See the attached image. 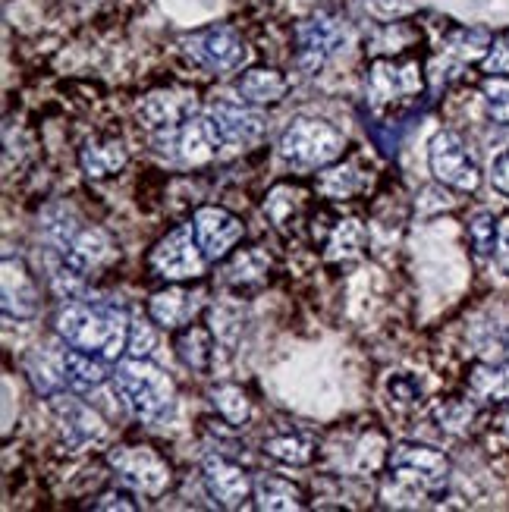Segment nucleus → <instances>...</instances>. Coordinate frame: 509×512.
<instances>
[{
  "mask_svg": "<svg viewBox=\"0 0 509 512\" xmlns=\"http://www.w3.org/2000/svg\"><path fill=\"white\" fill-rule=\"evenodd\" d=\"M202 478H205V491L208 497L224 506V509H236L249 500V494L255 487L249 484V475L239 469L236 462L224 459V456H208L205 459V469H202Z\"/></svg>",
  "mask_w": 509,
  "mask_h": 512,
  "instance_id": "nucleus-14",
  "label": "nucleus"
},
{
  "mask_svg": "<svg viewBox=\"0 0 509 512\" xmlns=\"http://www.w3.org/2000/svg\"><path fill=\"white\" fill-rule=\"evenodd\" d=\"M264 277H268V258H264L258 249H246L242 255H236L230 264H227V280L230 283H261Z\"/></svg>",
  "mask_w": 509,
  "mask_h": 512,
  "instance_id": "nucleus-32",
  "label": "nucleus"
},
{
  "mask_svg": "<svg viewBox=\"0 0 509 512\" xmlns=\"http://www.w3.org/2000/svg\"><path fill=\"white\" fill-rule=\"evenodd\" d=\"M139 117L154 132H173L192 120V95L183 92H151L139 104Z\"/></svg>",
  "mask_w": 509,
  "mask_h": 512,
  "instance_id": "nucleus-18",
  "label": "nucleus"
},
{
  "mask_svg": "<svg viewBox=\"0 0 509 512\" xmlns=\"http://www.w3.org/2000/svg\"><path fill=\"white\" fill-rule=\"evenodd\" d=\"M57 333L66 346H76L85 352H95L107 362H117L126 352L129 340V318L126 311L107 302H79L60 308Z\"/></svg>",
  "mask_w": 509,
  "mask_h": 512,
  "instance_id": "nucleus-1",
  "label": "nucleus"
},
{
  "mask_svg": "<svg viewBox=\"0 0 509 512\" xmlns=\"http://www.w3.org/2000/svg\"><path fill=\"white\" fill-rule=\"evenodd\" d=\"M387 465L396 478H406L418 487H425V491H440L450 478L447 456L434 447H425V443H409V440L396 443L387 456Z\"/></svg>",
  "mask_w": 509,
  "mask_h": 512,
  "instance_id": "nucleus-7",
  "label": "nucleus"
},
{
  "mask_svg": "<svg viewBox=\"0 0 509 512\" xmlns=\"http://www.w3.org/2000/svg\"><path fill=\"white\" fill-rule=\"evenodd\" d=\"M195 311H198V296H192L189 289H183V286L158 289V293L148 299L151 321L167 327V330H180L183 324H189Z\"/></svg>",
  "mask_w": 509,
  "mask_h": 512,
  "instance_id": "nucleus-19",
  "label": "nucleus"
},
{
  "mask_svg": "<svg viewBox=\"0 0 509 512\" xmlns=\"http://www.w3.org/2000/svg\"><path fill=\"white\" fill-rule=\"evenodd\" d=\"M365 186V176L359 173L356 164H343V167H330L321 173L318 192L327 198H349Z\"/></svg>",
  "mask_w": 509,
  "mask_h": 512,
  "instance_id": "nucleus-29",
  "label": "nucleus"
},
{
  "mask_svg": "<svg viewBox=\"0 0 509 512\" xmlns=\"http://www.w3.org/2000/svg\"><path fill=\"white\" fill-rule=\"evenodd\" d=\"M481 98L497 123H509V76H488L481 82Z\"/></svg>",
  "mask_w": 509,
  "mask_h": 512,
  "instance_id": "nucleus-33",
  "label": "nucleus"
},
{
  "mask_svg": "<svg viewBox=\"0 0 509 512\" xmlns=\"http://www.w3.org/2000/svg\"><path fill=\"white\" fill-rule=\"evenodd\" d=\"M186 54L211 73H236L249 60L246 41L230 26H211L186 41Z\"/></svg>",
  "mask_w": 509,
  "mask_h": 512,
  "instance_id": "nucleus-8",
  "label": "nucleus"
},
{
  "mask_svg": "<svg viewBox=\"0 0 509 512\" xmlns=\"http://www.w3.org/2000/svg\"><path fill=\"white\" fill-rule=\"evenodd\" d=\"M437 421H440V428H447V431H462L472 421V406L450 399V403L437 406Z\"/></svg>",
  "mask_w": 509,
  "mask_h": 512,
  "instance_id": "nucleus-37",
  "label": "nucleus"
},
{
  "mask_svg": "<svg viewBox=\"0 0 509 512\" xmlns=\"http://www.w3.org/2000/svg\"><path fill=\"white\" fill-rule=\"evenodd\" d=\"M484 73H491V76H503V73H509V32L494 44L491 54L484 57Z\"/></svg>",
  "mask_w": 509,
  "mask_h": 512,
  "instance_id": "nucleus-38",
  "label": "nucleus"
},
{
  "mask_svg": "<svg viewBox=\"0 0 509 512\" xmlns=\"http://www.w3.org/2000/svg\"><path fill=\"white\" fill-rule=\"evenodd\" d=\"M368 242V230L362 220L356 217H346V220H337L334 233L327 239V261H349V258H359L362 249Z\"/></svg>",
  "mask_w": 509,
  "mask_h": 512,
  "instance_id": "nucleus-24",
  "label": "nucleus"
},
{
  "mask_svg": "<svg viewBox=\"0 0 509 512\" xmlns=\"http://www.w3.org/2000/svg\"><path fill=\"white\" fill-rule=\"evenodd\" d=\"M79 230L82 227L76 224V214L70 208H63V205L44 208V214H41V233H44V239L51 242L54 252H63L66 246H70Z\"/></svg>",
  "mask_w": 509,
  "mask_h": 512,
  "instance_id": "nucleus-26",
  "label": "nucleus"
},
{
  "mask_svg": "<svg viewBox=\"0 0 509 512\" xmlns=\"http://www.w3.org/2000/svg\"><path fill=\"white\" fill-rule=\"evenodd\" d=\"M428 167L437 183L459 192H475L481 186V170L469 148L462 145L456 132H437L428 145Z\"/></svg>",
  "mask_w": 509,
  "mask_h": 512,
  "instance_id": "nucleus-5",
  "label": "nucleus"
},
{
  "mask_svg": "<svg viewBox=\"0 0 509 512\" xmlns=\"http://www.w3.org/2000/svg\"><path fill=\"white\" fill-rule=\"evenodd\" d=\"M167 139L173 142L176 158L186 161V164H205V161L214 158L220 148H224V142H220V136H217V129H214L208 114L186 120L180 129L167 132Z\"/></svg>",
  "mask_w": 509,
  "mask_h": 512,
  "instance_id": "nucleus-15",
  "label": "nucleus"
},
{
  "mask_svg": "<svg viewBox=\"0 0 509 512\" xmlns=\"http://www.w3.org/2000/svg\"><path fill=\"white\" fill-rule=\"evenodd\" d=\"M422 66L415 60L406 63H393V60H374L371 70H368V98L371 107L381 110L400 98H412V95H422Z\"/></svg>",
  "mask_w": 509,
  "mask_h": 512,
  "instance_id": "nucleus-9",
  "label": "nucleus"
},
{
  "mask_svg": "<svg viewBox=\"0 0 509 512\" xmlns=\"http://www.w3.org/2000/svg\"><path fill=\"white\" fill-rule=\"evenodd\" d=\"M387 390H390V396L396 399V403H412V399L418 396V384H415V377H409V374H393L387 381Z\"/></svg>",
  "mask_w": 509,
  "mask_h": 512,
  "instance_id": "nucleus-39",
  "label": "nucleus"
},
{
  "mask_svg": "<svg viewBox=\"0 0 509 512\" xmlns=\"http://www.w3.org/2000/svg\"><path fill=\"white\" fill-rule=\"evenodd\" d=\"M503 431H506V434H509V415H506V418H503Z\"/></svg>",
  "mask_w": 509,
  "mask_h": 512,
  "instance_id": "nucleus-43",
  "label": "nucleus"
},
{
  "mask_svg": "<svg viewBox=\"0 0 509 512\" xmlns=\"http://www.w3.org/2000/svg\"><path fill=\"white\" fill-rule=\"evenodd\" d=\"M154 343H158V337H154V327L145 321V318H129V340H126V355H132V359H148Z\"/></svg>",
  "mask_w": 509,
  "mask_h": 512,
  "instance_id": "nucleus-36",
  "label": "nucleus"
},
{
  "mask_svg": "<svg viewBox=\"0 0 509 512\" xmlns=\"http://www.w3.org/2000/svg\"><path fill=\"white\" fill-rule=\"evenodd\" d=\"M444 44H447V51L459 60H484L494 48V38L484 29H456L447 35Z\"/></svg>",
  "mask_w": 509,
  "mask_h": 512,
  "instance_id": "nucleus-28",
  "label": "nucleus"
},
{
  "mask_svg": "<svg viewBox=\"0 0 509 512\" xmlns=\"http://www.w3.org/2000/svg\"><path fill=\"white\" fill-rule=\"evenodd\" d=\"M205 264H208V258H205L202 246H198L192 224H183V227H176L173 233H167L158 242V246H154V252H151L154 274L170 280V283L202 277Z\"/></svg>",
  "mask_w": 509,
  "mask_h": 512,
  "instance_id": "nucleus-4",
  "label": "nucleus"
},
{
  "mask_svg": "<svg viewBox=\"0 0 509 512\" xmlns=\"http://www.w3.org/2000/svg\"><path fill=\"white\" fill-rule=\"evenodd\" d=\"M192 227L208 261H224L242 239V224L224 208H198L192 217Z\"/></svg>",
  "mask_w": 509,
  "mask_h": 512,
  "instance_id": "nucleus-13",
  "label": "nucleus"
},
{
  "mask_svg": "<svg viewBox=\"0 0 509 512\" xmlns=\"http://www.w3.org/2000/svg\"><path fill=\"white\" fill-rule=\"evenodd\" d=\"M110 252H114V242L107 239L104 230H79L76 239L60 255H66L76 267H82V271L88 274V271H95L101 261H107Z\"/></svg>",
  "mask_w": 509,
  "mask_h": 512,
  "instance_id": "nucleus-23",
  "label": "nucleus"
},
{
  "mask_svg": "<svg viewBox=\"0 0 509 512\" xmlns=\"http://www.w3.org/2000/svg\"><path fill=\"white\" fill-rule=\"evenodd\" d=\"M340 41H343V32L334 16L318 13V16L302 19L296 26V66L305 76L318 73L327 63V57L340 48Z\"/></svg>",
  "mask_w": 509,
  "mask_h": 512,
  "instance_id": "nucleus-10",
  "label": "nucleus"
},
{
  "mask_svg": "<svg viewBox=\"0 0 509 512\" xmlns=\"http://www.w3.org/2000/svg\"><path fill=\"white\" fill-rule=\"evenodd\" d=\"M129 151L123 142H85V148L79 151V164L85 170L88 180H107L126 167Z\"/></svg>",
  "mask_w": 509,
  "mask_h": 512,
  "instance_id": "nucleus-21",
  "label": "nucleus"
},
{
  "mask_svg": "<svg viewBox=\"0 0 509 512\" xmlns=\"http://www.w3.org/2000/svg\"><path fill=\"white\" fill-rule=\"evenodd\" d=\"M48 399H51V409L57 415L60 437H63L70 453H82V450L95 447V443L104 440V421L88 409L82 399L63 396V393H54Z\"/></svg>",
  "mask_w": 509,
  "mask_h": 512,
  "instance_id": "nucleus-11",
  "label": "nucleus"
},
{
  "mask_svg": "<svg viewBox=\"0 0 509 512\" xmlns=\"http://www.w3.org/2000/svg\"><path fill=\"white\" fill-rule=\"evenodd\" d=\"M176 352H180V359L195 368V371H208L211 365V355H214V340L211 333L202 330V327H189L183 330L180 337H176Z\"/></svg>",
  "mask_w": 509,
  "mask_h": 512,
  "instance_id": "nucleus-27",
  "label": "nucleus"
},
{
  "mask_svg": "<svg viewBox=\"0 0 509 512\" xmlns=\"http://www.w3.org/2000/svg\"><path fill=\"white\" fill-rule=\"evenodd\" d=\"M107 465L120 475L126 487L145 497L164 494L170 484V465L151 447H117L107 453Z\"/></svg>",
  "mask_w": 509,
  "mask_h": 512,
  "instance_id": "nucleus-6",
  "label": "nucleus"
},
{
  "mask_svg": "<svg viewBox=\"0 0 509 512\" xmlns=\"http://www.w3.org/2000/svg\"><path fill=\"white\" fill-rule=\"evenodd\" d=\"M95 509H126V512H132V509H136V503H132L126 494H117V491H110V494H101L95 503H92Z\"/></svg>",
  "mask_w": 509,
  "mask_h": 512,
  "instance_id": "nucleus-41",
  "label": "nucleus"
},
{
  "mask_svg": "<svg viewBox=\"0 0 509 512\" xmlns=\"http://www.w3.org/2000/svg\"><path fill=\"white\" fill-rule=\"evenodd\" d=\"M299 192H293L290 186H277L268 198V205H264V211H268L274 220H277V227L280 230H290V220H296L302 202H299Z\"/></svg>",
  "mask_w": 509,
  "mask_h": 512,
  "instance_id": "nucleus-34",
  "label": "nucleus"
},
{
  "mask_svg": "<svg viewBox=\"0 0 509 512\" xmlns=\"http://www.w3.org/2000/svg\"><path fill=\"white\" fill-rule=\"evenodd\" d=\"M4 315L16 321L38 315V286L19 258H4Z\"/></svg>",
  "mask_w": 509,
  "mask_h": 512,
  "instance_id": "nucleus-16",
  "label": "nucleus"
},
{
  "mask_svg": "<svg viewBox=\"0 0 509 512\" xmlns=\"http://www.w3.org/2000/svg\"><path fill=\"white\" fill-rule=\"evenodd\" d=\"M252 487H255V506L261 512H293V509L299 512L305 506L299 487L277 475H258Z\"/></svg>",
  "mask_w": 509,
  "mask_h": 512,
  "instance_id": "nucleus-22",
  "label": "nucleus"
},
{
  "mask_svg": "<svg viewBox=\"0 0 509 512\" xmlns=\"http://www.w3.org/2000/svg\"><path fill=\"white\" fill-rule=\"evenodd\" d=\"M208 117L217 129L220 142H224V148H249L261 142V136L268 132V120H264V114L252 104L217 101L208 107Z\"/></svg>",
  "mask_w": 509,
  "mask_h": 512,
  "instance_id": "nucleus-12",
  "label": "nucleus"
},
{
  "mask_svg": "<svg viewBox=\"0 0 509 512\" xmlns=\"http://www.w3.org/2000/svg\"><path fill=\"white\" fill-rule=\"evenodd\" d=\"M236 95L242 104L252 107H264V104H277L283 101V95L290 92V79L277 70H264V66H255V70H246L236 79Z\"/></svg>",
  "mask_w": 509,
  "mask_h": 512,
  "instance_id": "nucleus-20",
  "label": "nucleus"
},
{
  "mask_svg": "<svg viewBox=\"0 0 509 512\" xmlns=\"http://www.w3.org/2000/svg\"><path fill=\"white\" fill-rule=\"evenodd\" d=\"M494 255H497V264L509 274V217H503L500 227H497V249H494Z\"/></svg>",
  "mask_w": 509,
  "mask_h": 512,
  "instance_id": "nucleus-40",
  "label": "nucleus"
},
{
  "mask_svg": "<svg viewBox=\"0 0 509 512\" xmlns=\"http://www.w3.org/2000/svg\"><path fill=\"white\" fill-rule=\"evenodd\" d=\"M346 139L324 120H293L280 136V158L299 170H318L343 158Z\"/></svg>",
  "mask_w": 509,
  "mask_h": 512,
  "instance_id": "nucleus-3",
  "label": "nucleus"
},
{
  "mask_svg": "<svg viewBox=\"0 0 509 512\" xmlns=\"http://www.w3.org/2000/svg\"><path fill=\"white\" fill-rule=\"evenodd\" d=\"M497 227H500V224L494 220L491 211H478V214L472 217L469 236H472V246H475V252H478L481 258L494 255V249H497Z\"/></svg>",
  "mask_w": 509,
  "mask_h": 512,
  "instance_id": "nucleus-35",
  "label": "nucleus"
},
{
  "mask_svg": "<svg viewBox=\"0 0 509 512\" xmlns=\"http://www.w3.org/2000/svg\"><path fill=\"white\" fill-rule=\"evenodd\" d=\"M491 183H494L500 192L509 195V151L500 154V158L494 161V167H491Z\"/></svg>",
  "mask_w": 509,
  "mask_h": 512,
  "instance_id": "nucleus-42",
  "label": "nucleus"
},
{
  "mask_svg": "<svg viewBox=\"0 0 509 512\" xmlns=\"http://www.w3.org/2000/svg\"><path fill=\"white\" fill-rule=\"evenodd\" d=\"M60 374H63V384L73 393L98 390L101 384H107V377H114V371L107 368V359H101L95 352L76 349V346H70L60 355Z\"/></svg>",
  "mask_w": 509,
  "mask_h": 512,
  "instance_id": "nucleus-17",
  "label": "nucleus"
},
{
  "mask_svg": "<svg viewBox=\"0 0 509 512\" xmlns=\"http://www.w3.org/2000/svg\"><path fill=\"white\" fill-rule=\"evenodd\" d=\"M469 387L484 403H506L509 399V365H475Z\"/></svg>",
  "mask_w": 509,
  "mask_h": 512,
  "instance_id": "nucleus-25",
  "label": "nucleus"
},
{
  "mask_svg": "<svg viewBox=\"0 0 509 512\" xmlns=\"http://www.w3.org/2000/svg\"><path fill=\"white\" fill-rule=\"evenodd\" d=\"M506 352H509V349H506Z\"/></svg>",
  "mask_w": 509,
  "mask_h": 512,
  "instance_id": "nucleus-44",
  "label": "nucleus"
},
{
  "mask_svg": "<svg viewBox=\"0 0 509 512\" xmlns=\"http://www.w3.org/2000/svg\"><path fill=\"white\" fill-rule=\"evenodd\" d=\"M114 384L129 412L142 421H158L173 403V381L148 359H123L114 368Z\"/></svg>",
  "mask_w": 509,
  "mask_h": 512,
  "instance_id": "nucleus-2",
  "label": "nucleus"
},
{
  "mask_svg": "<svg viewBox=\"0 0 509 512\" xmlns=\"http://www.w3.org/2000/svg\"><path fill=\"white\" fill-rule=\"evenodd\" d=\"M211 403H214V409L224 415L233 428H239L242 421L249 418V412H252V406H249V396H246V390L242 387H236V384H217L214 390H211Z\"/></svg>",
  "mask_w": 509,
  "mask_h": 512,
  "instance_id": "nucleus-31",
  "label": "nucleus"
},
{
  "mask_svg": "<svg viewBox=\"0 0 509 512\" xmlns=\"http://www.w3.org/2000/svg\"><path fill=\"white\" fill-rule=\"evenodd\" d=\"M264 453L283 465H308L315 456V447H312V440H305V437L280 434V437L264 440Z\"/></svg>",
  "mask_w": 509,
  "mask_h": 512,
  "instance_id": "nucleus-30",
  "label": "nucleus"
}]
</instances>
